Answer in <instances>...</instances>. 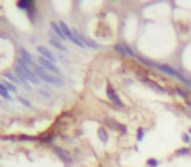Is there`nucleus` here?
<instances>
[{"mask_svg": "<svg viewBox=\"0 0 191 167\" xmlns=\"http://www.w3.org/2000/svg\"><path fill=\"white\" fill-rule=\"evenodd\" d=\"M143 137H144V129L140 127L138 129V132H136V138H138V141H141L143 140Z\"/></svg>", "mask_w": 191, "mask_h": 167, "instance_id": "nucleus-15", "label": "nucleus"}, {"mask_svg": "<svg viewBox=\"0 0 191 167\" xmlns=\"http://www.w3.org/2000/svg\"><path fill=\"white\" fill-rule=\"evenodd\" d=\"M122 46H123V48H124V51H126V54H127V55H128V56H131V57H133V56H135V55H133V51H132V50H131V48H130V47H128V46H127V44H124V43H123V44H122Z\"/></svg>", "mask_w": 191, "mask_h": 167, "instance_id": "nucleus-16", "label": "nucleus"}, {"mask_svg": "<svg viewBox=\"0 0 191 167\" xmlns=\"http://www.w3.org/2000/svg\"><path fill=\"white\" fill-rule=\"evenodd\" d=\"M31 5V1H25V0H22V1H20L17 4V7L20 8H26V7H30Z\"/></svg>", "mask_w": 191, "mask_h": 167, "instance_id": "nucleus-17", "label": "nucleus"}, {"mask_svg": "<svg viewBox=\"0 0 191 167\" xmlns=\"http://www.w3.org/2000/svg\"><path fill=\"white\" fill-rule=\"evenodd\" d=\"M98 137H99V140L102 141V142H107V133L105 132V129L103 128H99L98 129Z\"/></svg>", "mask_w": 191, "mask_h": 167, "instance_id": "nucleus-12", "label": "nucleus"}, {"mask_svg": "<svg viewBox=\"0 0 191 167\" xmlns=\"http://www.w3.org/2000/svg\"><path fill=\"white\" fill-rule=\"evenodd\" d=\"M106 94H107V98H109L114 104H117V106H119V107L123 106V103L120 102L119 97L117 95V93H115V90L113 89L111 85H107V88H106Z\"/></svg>", "mask_w": 191, "mask_h": 167, "instance_id": "nucleus-4", "label": "nucleus"}, {"mask_svg": "<svg viewBox=\"0 0 191 167\" xmlns=\"http://www.w3.org/2000/svg\"><path fill=\"white\" fill-rule=\"evenodd\" d=\"M18 101H20L21 102V103H24V104H25V106L26 107H31V104H30V102H28V101H25V99H24V98H21V97H18Z\"/></svg>", "mask_w": 191, "mask_h": 167, "instance_id": "nucleus-20", "label": "nucleus"}, {"mask_svg": "<svg viewBox=\"0 0 191 167\" xmlns=\"http://www.w3.org/2000/svg\"><path fill=\"white\" fill-rule=\"evenodd\" d=\"M3 85H4L5 88H7V90H8V91H13V93H15V91L17 90V89H16V86H15V85H12L10 82H8V81H3Z\"/></svg>", "mask_w": 191, "mask_h": 167, "instance_id": "nucleus-13", "label": "nucleus"}, {"mask_svg": "<svg viewBox=\"0 0 191 167\" xmlns=\"http://www.w3.org/2000/svg\"><path fill=\"white\" fill-rule=\"evenodd\" d=\"M0 95L3 97V98H7V99H10L12 97L9 95V91L7 90V88H5L4 85H3V82L0 81Z\"/></svg>", "mask_w": 191, "mask_h": 167, "instance_id": "nucleus-11", "label": "nucleus"}, {"mask_svg": "<svg viewBox=\"0 0 191 167\" xmlns=\"http://www.w3.org/2000/svg\"><path fill=\"white\" fill-rule=\"evenodd\" d=\"M51 29H52V31H54V33L56 34V35L59 37L60 39H63V41H64V39H67V37L64 35V33H63V30H62V28H60V25H58L55 21H52V22H51Z\"/></svg>", "mask_w": 191, "mask_h": 167, "instance_id": "nucleus-7", "label": "nucleus"}, {"mask_svg": "<svg viewBox=\"0 0 191 167\" xmlns=\"http://www.w3.org/2000/svg\"><path fill=\"white\" fill-rule=\"evenodd\" d=\"M187 104H188V106L191 107V101H187Z\"/></svg>", "mask_w": 191, "mask_h": 167, "instance_id": "nucleus-23", "label": "nucleus"}, {"mask_svg": "<svg viewBox=\"0 0 191 167\" xmlns=\"http://www.w3.org/2000/svg\"><path fill=\"white\" fill-rule=\"evenodd\" d=\"M4 76L5 77H8L9 80H12L13 82H16V84H21V85H24L25 88H29L28 85H26V82H24L22 80H20V78L17 77V76H15V75H12V73H4Z\"/></svg>", "mask_w": 191, "mask_h": 167, "instance_id": "nucleus-10", "label": "nucleus"}, {"mask_svg": "<svg viewBox=\"0 0 191 167\" xmlns=\"http://www.w3.org/2000/svg\"><path fill=\"white\" fill-rule=\"evenodd\" d=\"M49 41H50V43H51L52 46L56 47V48H58V50H60V51H64V52H67V51H68L67 47H65L63 43H60L59 39H56L54 35H52V34H50V39H49Z\"/></svg>", "mask_w": 191, "mask_h": 167, "instance_id": "nucleus-6", "label": "nucleus"}, {"mask_svg": "<svg viewBox=\"0 0 191 167\" xmlns=\"http://www.w3.org/2000/svg\"><path fill=\"white\" fill-rule=\"evenodd\" d=\"M54 151H55V153H56L58 155H59L60 158H62L64 162H71V157H69V154H68L65 150H63V149L58 148V146H55V148H54Z\"/></svg>", "mask_w": 191, "mask_h": 167, "instance_id": "nucleus-8", "label": "nucleus"}, {"mask_svg": "<svg viewBox=\"0 0 191 167\" xmlns=\"http://www.w3.org/2000/svg\"><path fill=\"white\" fill-rule=\"evenodd\" d=\"M18 57L22 59L24 61H26L29 65H30V67H33V68L35 67V64H34V59L31 57V55L29 54V52L26 51L24 47H20V48H18Z\"/></svg>", "mask_w": 191, "mask_h": 167, "instance_id": "nucleus-5", "label": "nucleus"}, {"mask_svg": "<svg viewBox=\"0 0 191 167\" xmlns=\"http://www.w3.org/2000/svg\"><path fill=\"white\" fill-rule=\"evenodd\" d=\"M115 51L120 52L122 55H127L126 54V51H124V48H123V46H115Z\"/></svg>", "mask_w": 191, "mask_h": 167, "instance_id": "nucleus-19", "label": "nucleus"}, {"mask_svg": "<svg viewBox=\"0 0 191 167\" xmlns=\"http://www.w3.org/2000/svg\"><path fill=\"white\" fill-rule=\"evenodd\" d=\"M38 63H39V64H41V67H42V68H44V69H47L50 73H55V75H60L59 68H58L56 65L54 64V63H51V61H50V60H47V59H44V57L39 56V57H38Z\"/></svg>", "mask_w": 191, "mask_h": 167, "instance_id": "nucleus-2", "label": "nucleus"}, {"mask_svg": "<svg viewBox=\"0 0 191 167\" xmlns=\"http://www.w3.org/2000/svg\"><path fill=\"white\" fill-rule=\"evenodd\" d=\"M33 69H34V72H35V75L39 77V80H43V81H46L47 84H50V85L58 86V88H62V86L64 85V81H63L62 78L55 76V75H52V73H50L49 70L42 68L41 65H39V67L35 65Z\"/></svg>", "mask_w": 191, "mask_h": 167, "instance_id": "nucleus-1", "label": "nucleus"}, {"mask_svg": "<svg viewBox=\"0 0 191 167\" xmlns=\"http://www.w3.org/2000/svg\"><path fill=\"white\" fill-rule=\"evenodd\" d=\"M175 91H177V94H178V95H181L182 98H186V97H187L186 91L183 90V89H181V88H177V89H175Z\"/></svg>", "mask_w": 191, "mask_h": 167, "instance_id": "nucleus-18", "label": "nucleus"}, {"mask_svg": "<svg viewBox=\"0 0 191 167\" xmlns=\"http://www.w3.org/2000/svg\"><path fill=\"white\" fill-rule=\"evenodd\" d=\"M177 153H178V154H186V153H187V150H185V149H179Z\"/></svg>", "mask_w": 191, "mask_h": 167, "instance_id": "nucleus-22", "label": "nucleus"}, {"mask_svg": "<svg viewBox=\"0 0 191 167\" xmlns=\"http://www.w3.org/2000/svg\"><path fill=\"white\" fill-rule=\"evenodd\" d=\"M158 69H160V70H162V72H165L166 75H169V76H178V75H179V73H178L177 70L173 69L172 67H169V65H166V64L160 65Z\"/></svg>", "mask_w": 191, "mask_h": 167, "instance_id": "nucleus-9", "label": "nucleus"}, {"mask_svg": "<svg viewBox=\"0 0 191 167\" xmlns=\"http://www.w3.org/2000/svg\"><path fill=\"white\" fill-rule=\"evenodd\" d=\"M147 163H148V166H151V167H157L158 166V161L154 159V158H149L148 161H147Z\"/></svg>", "mask_w": 191, "mask_h": 167, "instance_id": "nucleus-14", "label": "nucleus"}, {"mask_svg": "<svg viewBox=\"0 0 191 167\" xmlns=\"http://www.w3.org/2000/svg\"><path fill=\"white\" fill-rule=\"evenodd\" d=\"M37 51L39 52V55H41L42 57H44V59H47V60H50L51 63H56V57H55V55L52 54L51 51H50L47 47H44V46H38L37 47Z\"/></svg>", "mask_w": 191, "mask_h": 167, "instance_id": "nucleus-3", "label": "nucleus"}, {"mask_svg": "<svg viewBox=\"0 0 191 167\" xmlns=\"http://www.w3.org/2000/svg\"><path fill=\"white\" fill-rule=\"evenodd\" d=\"M182 140H183V142H186V144H188L191 141V138H190V136L187 135V133H185V135L182 136Z\"/></svg>", "mask_w": 191, "mask_h": 167, "instance_id": "nucleus-21", "label": "nucleus"}]
</instances>
